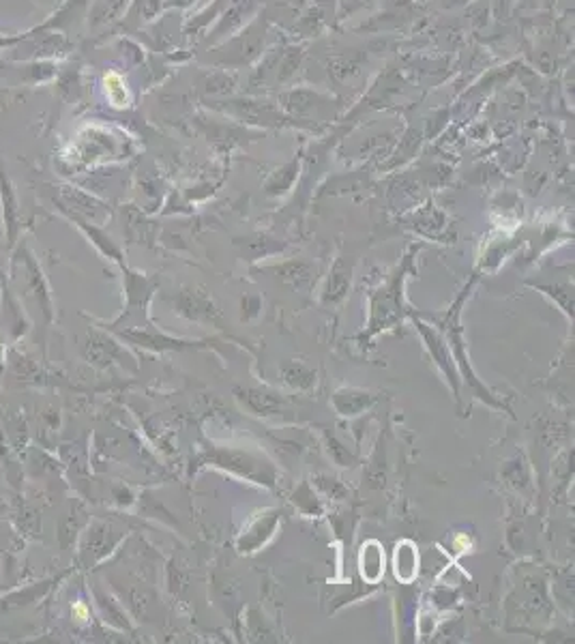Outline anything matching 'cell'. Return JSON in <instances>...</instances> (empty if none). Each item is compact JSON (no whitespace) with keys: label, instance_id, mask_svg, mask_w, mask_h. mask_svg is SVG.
Segmentation results:
<instances>
[{"label":"cell","instance_id":"cell-1","mask_svg":"<svg viewBox=\"0 0 575 644\" xmlns=\"http://www.w3.org/2000/svg\"><path fill=\"white\" fill-rule=\"evenodd\" d=\"M382 563L385 558L376 550V556H371V545H363V558H361V574L363 578H367L369 582H376L382 574Z\"/></svg>","mask_w":575,"mask_h":644},{"label":"cell","instance_id":"cell-2","mask_svg":"<svg viewBox=\"0 0 575 644\" xmlns=\"http://www.w3.org/2000/svg\"><path fill=\"white\" fill-rule=\"evenodd\" d=\"M105 86H107V93H110V99L114 101V105H125L127 95H125V86H123L121 78L110 73L105 78Z\"/></svg>","mask_w":575,"mask_h":644},{"label":"cell","instance_id":"cell-3","mask_svg":"<svg viewBox=\"0 0 575 644\" xmlns=\"http://www.w3.org/2000/svg\"><path fill=\"white\" fill-rule=\"evenodd\" d=\"M455 545H457V550H466V545H470V541H468V537L459 535V537L455 539Z\"/></svg>","mask_w":575,"mask_h":644},{"label":"cell","instance_id":"cell-4","mask_svg":"<svg viewBox=\"0 0 575 644\" xmlns=\"http://www.w3.org/2000/svg\"><path fill=\"white\" fill-rule=\"evenodd\" d=\"M73 610L78 612V616H80V621H82V618H86V610H84V605H75V608H73Z\"/></svg>","mask_w":575,"mask_h":644}]
</instances>
